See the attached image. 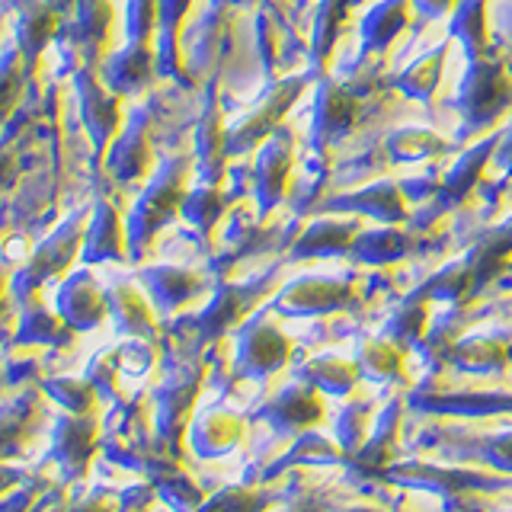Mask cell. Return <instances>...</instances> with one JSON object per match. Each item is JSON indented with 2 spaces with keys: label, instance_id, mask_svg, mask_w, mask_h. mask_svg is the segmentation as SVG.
<instances>
[{
  "label": "cell",
  "instance_id": "obj_1",
  "mask_svg": "<svg viewBox=\"0 0 512 512\" xmlns=\"http://www.w3.org/2000/svg\"><path fill=\"white\" fill-rule=\"evenodd\" d=\"M192 167L186 157H170L154 170L148 189L141 192L132 215H128V250L144 253L151 247V240L167 228V224L183 212L186 192H189Z\"/></svg>",
  "mask_w": 512,
  "mask_h": 512
},
{
  "label": "cell",
  "instance_id": "obj_2",
  "mask_svg": "<svg viewBox=\"0 0 512 512\" xmlns=\"http://www.w3.org/2000/svg\"><path fill=\"white\" fill-rule=\"evenodd\" d=\"M87 224H90L87 215H71L55 234H48L39 244V250L32 253V260L13 276V285H10L13 295L26 301L29 295H36L48 279L68 276V269L74 266L80 250H84Z\"/></svg>",
  "mask_w": 512,
  "mask_h": 512
},
{
  "label": "cell",
  "instance_id": "obj_3",
  "mask_svg": "<svg viewBox=\"0 0 512 512\" xmlns=\"http://www.w3.org/2000/svg\"><path fill=\"white\" fill-rule=\"evenodd\" d=\"M77 90H80V112H84V125L90 138L109 148L122 132V96L112 93L93 71L77 74Z\"/></svg>",
  "mask_w": 512,
  "mask_h": 512
},
{
  "label": "cell",
  "instance_id": "obj_4",
  "mask_svg": "<svg viewBox=\"0 0 512 512\" xmlns=\"http://www.w3.org/2000/svg\"><path fill=\"white\" fill-rule=\"evenodd\" d=\"M301 87H304V80H285V84H279L276 90H272L244 122L234 125L228 132V154H234V151L244 154V151L256 148V144L266 141L272 132H276L279 116H285L288 106L298 100Z\"/></svg>",
  "mask_w": 512,
  "mask_h": 512
},
{
  "label": "cell",
  "instance_id": "obj_5",
  "mask_svg": "<svg viewBox=\"0 0 512 512\" xmlns=\"http://www.w3.org/2000/svg\"><path fill=\"white\" fill-rule=\"evenodd\" d=\"M55 308L71 324V330H90L96 324H103L109 314L106 288L96 285L90 272H71V276H64L58 288Z\"/></svg>",
  "mask_w": 512,
  "mask_h": 512
},
{
  "label": "cell",
  "instance_id": "obj_6",
  "mask_svg": "<svg viewBox=\"0 0 512 512\" xmlns=\"http://www.w3.org/2000/svg\"><path fill=\"white\" fill-rule=\"evenodd\" d=\"M157 74L160 71H157L154 42H128L103 64V84L119 96L148 90Z\"/></svg>",
  "mask_w": 512,
  "mask_h": 512
},
{
  "label": "cell",
  "instance_id": "obj_7",
  "mask_svg": "<svg viewBox=\"0 0 512 512\" xmlns=\"http://www.w3.org/2000/svg\"><path fill=\"white\" fill-rule=\"evenodd\" d=\"M106 167L125 186L144 183L148 176H154L157 154H154V144H151V138H148V132H144L141 122L138 125H128L125 132L116 141H112L109 157H106Z\"/></svg>",
  "mask_w": 512,
  "mask_h": 512
},
{
  "label": "cell",
  "instance_id": "obj_8",
  "mask_svg": "<svg viewBox=\"0 0 512 512\" xmlns=\"http://www.w3.org/2000/svg\"><path fill=\"white\" fill-rule=\"evenodd\" d=\"M80 256H84V263H122L128 256V228L109 202L96 205Z\"/></svg>",
  "mask_w": 512,
  "mask_h": 512
},
{
  "label": "cell",
  "instance_id": "obj_9",
  "mask_svg": "<svg viewBox=\"0 0 512 512\" xmlns=\"http://www.w3.org/2000/svg\"><path fill=\"white\" fill-rule=\"evenodd\" d=\"M266 148L260 151V160H256V199H260L263 208H272L276 202H282L288 180H292V138L285 132L269 135Z\"/></svg>",
  "mask_w": 512,
  "mask_h": 512
},
{
  "label": "cell",
  "instance_id": "obj_10",
  "mask_svg": "<svg viewBox=\"0 0 512 512\" xmlns=\"http://www.w3.org/2000/svg\"><path fill=\"white\" fill-rule=\"evenodd\" d=\"M141 285L148 288V295L154 298V304L160 311H176L196 298L205 279L192 269H180V266H154L141 272Z\"/></svg>",
  "mask_w": 512,
  "mask_h": 512
},
{
  "label": "cell",
  "instance_id": "obj_11",
  "mask_svg": "<svg viewBox=\"0 0 512 512\" xmlns=\"http://www.w3.org/2000/svg\"><path fill=\"white\" fill-rule=\"evenodd\" d=\"M109 314L128 336H154V308L135 282H112L106 288Z\"/></svg>",
  "mask_w": 512,
  "mask_h": 512
},
{
  "label": "cell",
  "instance_id": "obj_12",
  "mask_svg": "<svg viewBox=\"0 0 512 512\" xmlns=\"http://www.w3.org/2000/svg\"><path fill=\"white\" fill-rule=\"evenodd\" d=\"M61 29H64V16L58 10L48 7L45 0H26L20 10V23H16V48H20L23 58L29 61V58H36Z\"/></svg>",
  "mask_w": 512,
  "mask_h": 512
},
{
  "label": "cell",
  "instance_id": "obj_13",
  "mask_svg": "<svg viewBox=\"0 0 512 512\" xmlns=\"http://www.w3.org/2000/svg\"><path fill=\"white\" fill-rule=\"evenodd\" d=\"M285 352L288 343L276 327L256 324L244 333V343H240V365L247 372H269V368H279L285 362Z\"/></svg>",
  "mask_w": 512,
  "mask_h": 512
},
{
  "label": "cell",
  "instance_id": "obj_14",
  "mask_svg": "<svg viewBox=\"0 0 512 512\" xmlns=\"http://www.w3.org/2000/svg\"><path fill=\"white\" fill-rule=\"evenodd\" d=\"M199 173L208 186H215L224 173V157H228V132H224L218 106H208L199 128Z\"/></svg>",
  "mask_w": 512,
  "mask_h": 512
},
{
  "label": "cell",
  "instance_id": "obj_15",
  "mask_svg": "<svg viewBox=\"0 0 512 512\" xmlns=\"http://www.w3.org/2000/svg\"><path fill=\"white\" fill-rule=\"evenodd\" d=\"M346 295L343 285L336 282H320V279H304L295 282L288 292L282 295V308L292 314H308V311H324L333 308L336 301Z\"/></svg>",
  "mask_w": 512,
  "mask_h": 512
},
{
  "label": "cell",
  "instance_id": "obj_16",
  "mask_svg": "<svg viewBox=\"0 0 512 512\" xmlns=\"http://www.w3.org/2000/svg\"><path fill=\"white\" fill-rule=\"evenodd\" d=\"M74 16L77 20L71 23V32H77L80 45L100 52L106 36H112V4L109 0H77Z\"/></svg>",
  "mask_w": 512,
  "mask_h": 512
},
{
  "label": "cell",
  "instance_id": "obj_17",
  "mask_svg": "<svg viewBox=\"0 0 512 512\" xmlns=\"http://www.w3.org/2000/svg\"><path fill=\"white\" fill-rule=\"evenodd\" d=\"M352 231L356 224H346V221H314L308 234L298 240V250L301 256H311V253H340L352 244Z\"/></svg>",
  "mask_w": 512,
  "mask_h": 512
},
{
  "label": "cell",
  "instance_id": "obj_18",
  "mask_svg": "<svg viewBox=\"0 0 512 512\" xmlns=\"http://www.w3.org/2000/svg\"><path fill=\"white\" fill-rule=\"evenodd\" d=\"M23 84H26V58L20 48H10L7 55H0V125L20 106Z\"/></svg>",
  "mask_w": 512,
  "mask_h": 512
},
{
  "label": "cell",
  "instance_id": "obj_19",
  "mask_svg": "<svg viewBox=\"0 0 512 512\" xmlns=\"http://www.w3.org/2000/svg\"><path fill=\"white\" fill-rule=\"evenodd\" d=\"M224 196L215 189V186H199V189H192L186 192V202H183V218L192 224V228H199V231H212L215 224L221 221L224 215Z\"/></svg>",
  "mask_w": 512,
  "mask_h": 512
},
{
  "label": "cell",
  "instance_id": "obj_20",
  "mask_svg": "<svg viewBox=\"0 0 512 512\" xmlns=\"http://www.w3.org/2000/svg\"><path fill=\"white\" fill-rule=\"evenodd\" d=\"M20 340L23 343H48V346H58V343H68L71 340V324L64 320L58 311H42V308H32L23 317V327H20Z\"/></svg>",
  "mask_w": 512,
  "mask_h": 512
},
{
  "label": "cell",
  "instance_id": "obj_21",
  "mask_svg": "<svg viewBox=\"0 0 512 512\" xmlns=\"http://www.w3.org/2000/svg\"><path fill=\"white\" fill-rule=\"evenodd\" d=\"M352 112H356V103L352 96L343 90H333L327 87L320 93V103H317V132L320 135H340L349 128L352 122Z\"/></svg>",
  "mask_w": 512,
  "mask_h": 512
},
{
  "label": "cell",
  "instance_id": "obj_22",
  "mask_svg": "<svg viewBox=\"0 0 512 512\" xmlns=\"http://www.w3.org/2000/svg\"><path fill=\"white\" fill-rule=\"evenodd\" d=\"M125 29L132 42H154L160 29V0H128Z\"/></svg>",
  "mask_w": 512,
  "mask_h": 512
},
{
  "label": "cell",
  "instance_id": "obj_23",
  "mask_svg": "<svg viewBox=\"0 0 512 512\" xmlns=\"http://www.w3.org/2000/svg\"><path fill=\"white\" fill-rule=\"evenodd\" d=\"M48 391L55 394V400L61 407H68L74 413H90V407L96 404V388L84 378H61L48 384Z\"/></svg>",
  "mask_w": 512,
  "mask_h": 512
},
{
  "label": "cell",
  "instance_id": "obj_24",
  "mask_svg": "<svg viewBox=\"0 0 512 512\" xmlns=\"http://www.w3.org/2000/svg\"><path fill=\"white\" fill-rule=\"evenodd\" d=\"M404 0H388L384 7H378L372 16H368V23H365V36L368 42H375V45H384L388 42L394 32L404 26Z\"/></svg>",
  "mask_w": 512,
  "mask_h": 512
},
{
  "label": "cell",
  "instance_id": "obj_25",
  "mask_svg": "<svg viewBox=\"0 0 512 512\" xmlns=\"http://www.w3.org/2000/svg\"><path fill=\"white\" fill-rule=\"evenodd\" d=\"M442 52L439 55H432V58H426V61H420L416 68L404 77V87L413 93V96H426L432 87H436V80H439V74H442Z\"/></svg>",
  "mask_w": 512,
  "mask_h": 512
},
{
  "label": "cell",
  "instance_id": "obj_26",
  "mask_svg": "<svg viewBox=\"0 0 512 512\" xmlns=\"http://www.w3.org/2000/svg\"><path fill=\"white\" fill-rule=\"evenodd\" d=\"M16 180V157L7 151V144H0V196L13 186Z\"/></svg>",
  "mask_w": 512,
  "mask_h": 512
},
{
  "label": "cell",
  "instance_id": "obj_27",
  "mask_svg": "<svg viewBox=\"0 0 512 512\" xmlns=\"http://www.w3.org/2000/svg\"><path fill=\"white\" fill-rule=\"evenodd\" d=\"M452 4H455V0H420V10H426L432 16H442V13L452 10Z\"/></svg>",
  "mask_w": 512,
  "mask_h": 512
},
{
  "label": "cell",
  "instance_id": "obj_28",
  "mask_svg": "<svg viewBox=\"0 0 512 512\" xmlns=\"http://www.w3.org/2000/svg\"><path fill=\"white\" fill-rule=\"evenodd\" d=\"M13 285V276H10V266H4L0 263V304H4V298H7V288Z\"/></svg>",
  "mask_w": 512,
  "mask_h": 512
},
{
  "label": "cell",
  "instance_id": "obj_29",
  "mask_svg": "<svg viewBox=\"0 0 512 512\" xmlns=\"http://www.w3.org/2000/svg\"><path fill=\"white\" fill-rule=\"evenodd\" d=\"M218 4H231V7H244V4H250V0H218Z\"/></svg>",
  "mask_w": 512,
  "mask_h": 512
},
{
  "label": "cell",
  "instance_id": "obj_30",
  "mask_svg": "<svg viewBox=\"0 0 512 512\" xmlns=\"http://www.w3.org/2000/svg\"><path fill=\"white\" fill-rule=\"evenodd\" d=\"M509 160H512V144H509Z\"/></svg>",
  "mask_w": 512,
  "mask_h": 512
}]
</instances>
